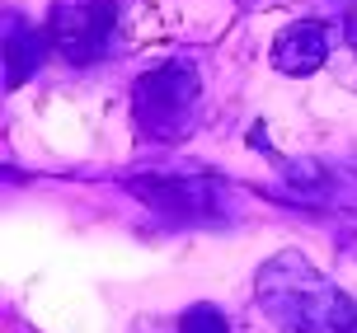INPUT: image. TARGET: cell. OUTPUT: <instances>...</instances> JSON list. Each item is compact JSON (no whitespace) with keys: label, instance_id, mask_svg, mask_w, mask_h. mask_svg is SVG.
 <instances>
[{"label":"cell","instance_id":"52a82bcc","mask_svg":"<svg viewBox=\"0 0 357 333\" xmlns=\"http://www.w3.org/2000/svg\"><path fill=\"white\" fill-rule=\"evenodd\" d=\"M178 333H231V319L221 315L216 305L197 300V305H188V310L178 315Z\"/></svg>","mask_w":357,"mask_h":333},{"label":"cell","instance_id":"3957f363","mask_svg":"<svg viewBox=\"0 0 357 333\" xmlns=\"http://www.w3.org/2000/svg\"><path fill=\"white\" fill-rule=\"evenodd\" d=\"M193 108H197V75L188 61H169V66L151 70L137 80L132 89V113L137 127L155 141H174L193 127Z\"/></svg>","mask_w":357,"mask_h":333},{"label":"cell","instance_id":"5b68a950","mask_svg":"<svg viewBox=\"0 0 357 333\" xmlns=\"http://www.w3.org/2000/svg\"><path fill=\"white\" fill-rule=\"evenodd\" d=\"M324 56H329V24H320V19H296L273 42V66L282 75H296V80L315 75L324 66Z\"/></svg>","mask_w":357,"mask_h":333},{"label":"cell","instance_id":"7a4b0ae2","mask_svg":"<svg viewBox=\"0 0 357 333\" xmlns=\"http://www.w3.org/2000/svg\"><path fill=\"white\" fill-rule=\"evenodd\" d=\"M132 193L142 197L151 211H160L165 221L174 226H221L235 216V193L231 183L221 178H207V174H142L127 183Z\"/></svg>","mask_w":357,"mask_h":333},{"label":"cell","instance_id":"6da1fadb","mask_svg":"<svg viewBox=\"0 0 357 333\" xmlns=\"http://www.w3.org/2000/svg\"><path fill=\"white\" fill-rule=\"evenodd\" d=\"M254 300L282 333H348L357 324V300L296 249H282L259 268Z\"/></svg>","mask_w":357,"mask_h":333},{"label":"cell","instance_id":"8992f818","mask_svg":"<svg viewBox=\"0 0 357 333\" xmlns=\"http://www.w3.org/2000/svg\"><path fill=\"white\" fill-rule=\"evenodd\" d=\"M43 52H47L43 33L29 29L19 15H5V75H10V85H19L24 75H33L43 66Z\"/></svg>","mask_w":357,"mask_h":333},{"label":"cell","instance_id":"277c9868","mask_svg":"<svg viewBox=\"0 0 357 333\" xmlns=\"http://www.w3.org/2000/svg\"><path fill=\"white\" fill-rule=\"evenodd\" d=\"M52 42L66 61H94L104 56L108 33H113V0H52Z\"/></svg>","mask_w":357,"mask_h":333},{"label":"cell","instance_id":"ba28073f","mask_svg":"<svg viewBox=\"0 0 357 333\" xmlns=\"http://www.w3.org/2000/svg\"><path fill=\"white\" fill-rule=\"evenodd\" d=\"M348 333H357V324H353V329H348Z\"/></svg>","mask_w":357,"mask_h":333}]
</instances>
